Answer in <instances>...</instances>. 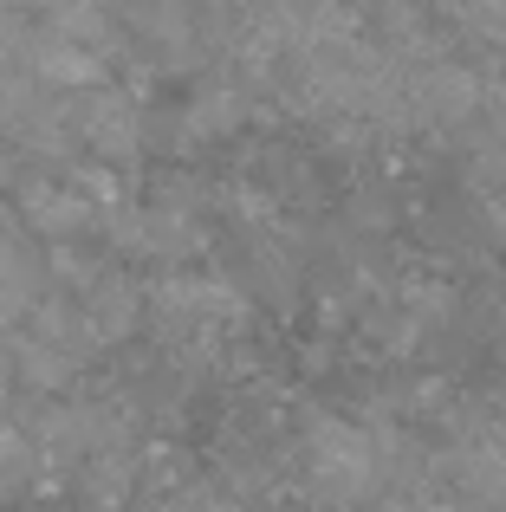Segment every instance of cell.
<instances>
[{
	"label": "cell",
	"instance_id": "6da1fadb",
	"mask_svg": "<svg viewBox=\"0 0 506 512\" xmlns=\"http://www.w3.org/2000/svg\"><path fill=\"white\" fill-rule=\"evenodd\" d=\"M299 474L312 487L318 506H364L370 493H383V461H377V435L357 422H338V415H318L299 441Z\"/></svg>",
	"mask_w": 506,
	"mask_h": 512
},
{
	"label": "cell",
	"instance_id": "7a4b0ae2",
	"mask_svg": "<svg viewBox=\"0 0 506 512\" xmlns=\"http://www.w3.org/2000/svg\"><path fill=\"white\" fill-rule=\"evenodd\" d=\"M150 318H156V331H163L176 350H189V357H208V350H221L234 331H241L247 305H241V292H234L228 279L169 273L163 286L150 292Z\"/></svg>",
	"mask_w": 506,
	"mask_h": 512
},
{
	"label": "cell",
	"instance_id": "3957f363",
	"mask_svg": "<svg viewBox=\"0 0 506 512\" xmlns=\"http://www.w3.org/2000/svg\"><path fill=\"white\" fill-rule=\"evenodd\" d=\"M65 124H72V137L85 143L91 156H104V163H130L137 143H143L137 104H130L124 91H111V85H91L85 98H78V111H65Z\"/></svg>",
	"mask_w": 506,
	"mask_h": 512
},
{
	"label": "cell",
	"instance_id": "277c9868",
	"mask_svg": "<svg viewBox=\"0 0 506 512\" xmlns=\"http://www.w3.org/2000/svg\"><path fill=\"white\" fill-rule=\"evenodd\" d=\"M403 111H416L422 124L455 130V124H468V117L481 111V78H474L468 65L429 59V65H416V72H409V85H403Z\"/></svg>",
	"mask_w": 506,
	"mask_h": 512
},
{
	"label": "cell",
	"instance_id": "5b68a950",
	"mask_svg": "<svg viewBox=\"0 0 506 512\" xmlns=\"http://www.w3.org/2000/svg\"><path fill=\"white\" fill-rule=\"evenodd\" d=\"M241 117H247V98L234 85H215L189 104V137H221V130H234Z\"/></svg>",
	"mask_w": 506,
	"mask_h": 512
},
{
	"label": "cell",
	"instance_id": "8992f818",
	"mask_svg": "<svg viewBox=\"0 0 506 512\" xmlns=\"http://www.w3.org/2000/svg\"><path fill=\"white\" fill-rule=\"evenodd\" d=\"M0 33H7V0H0Z\"/></svg>",
	"mask_w": 506,
	"mask_h": 512
}]
</instances>
